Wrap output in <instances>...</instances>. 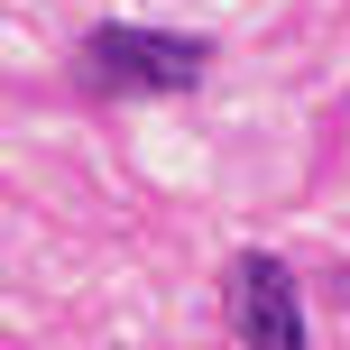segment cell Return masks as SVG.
I'll use <instances>...</instances> for the list:
<instances>
[{"label":"cell","instance_id":"obj_2","mask_svg":"<svg viewBox=\"0 0 350 350\" xmlns=\"http://www.w3.org/2000/svg\"><path fill=\"white\" fill-rule=\"evenodd\" d=\"M230 314H240V341H249V350H314V341H304L295 277H286L277 258H240V277H230Z\"/></svg>","mask_w":350,"mask_h":350},{"label":"cell","instance_id":"obj_1","mask_svg":"<svg viewBox=\"0 0 350 350\" xmlns=\"http://www.w3.org/2000/svg\"><path fill=\"white\" fill-rule=\"evenodd\" d=\"M92 74L102 83H120V92H193L203 83V65H212V46L203 37H166V28H92Z\"/></svg>","mask_w":350,"mask_h":350}]
</instances>
